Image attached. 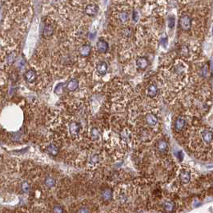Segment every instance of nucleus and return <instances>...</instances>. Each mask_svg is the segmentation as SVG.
Wrapping results in <instances>:
<instances>
[{
    "instance_id": "nucleus-1",
    "label": "nucleus",
    "mask_w": 213,
    "mask_h": 213,
    "mask_svg": "<svg viewBox=\"0 0 213 213\" xmlns=\"http://www.w3.org/2000/svg\"><path fill=\"white\" fill-rule=\"evenodd\" d=\"M179 25L182 30H188L192 27V19L189 15H183L179 20Z\"/></svg>"
},
{
    "instance_id": "nucleus-2",
    "label": "nucleus",
    "mask_w": 213,
    "mask_h": 213,
    "mask_svg": "<svg viewBox=\"0 0 213 213\" xmlns=\"http://www.w3.org/2000/svg\"><path fill=\"white\" fill-rule=\"evenodd\" d=\"M80 129H81V126L77 122H72L69 125V131H70V136L73 137H75L80 134Z\"/></svg>"
},
{
    "instance_id": "nucleus-3",
    "label": "nucleus",
    "mask_w": 213,
    "mask_h": 213,
    "mask_svg": "<svg viewBox=\"0 0 213 213\" xmlns=\"http://www.w3.org/2000/svg\"><path fill=\"white\" fill-rule=\"evenodd\" d=\"M96 47L99 53H106L109 49V45L108 42L104 39H99L96 43Z\"/></svg>"
},
{
    "instance_id": "nucleus-4",
    "label": "nucleus",
    "mask_w": 213,
    "mask_h": 213,
    "mask_svg": "<svg viewBox=\"0 0 213 213\" xmlns=\"http://www.w3.org/2000/svg\"><path fill=\"white\" fill-rule=\"evenodd\" d=\"M24 78H25V80H26L27 83H33L36 80V79H37V75H36V72H35V70L30 69V70H28L25 73Z\"/></svg>"
},
{
    "instance_id": "nucleus-5",
    "label": "nucleus",
    "mask_w": 213,
    "mask_h": 213,
    "mask_svg": "<svg viewBox=\"0 0 213 213\" xmlns=\"http://www.w3.org/2000/svg\"><path fill=\"white\" fill-rule=\"evenodd\" d=\"M99 11V7L95 4L87 5L85 8V13L89 16H95Z\"/></svg>"
},
{
    "instance_id": "nucleus-6",
    "label": "nucleus",
    "mask_w": 213,
    "mask_h": 213,
    "mask_svg": "<svg viewBox=\"0 0 213 213\" xmlns=\"http://www.w3.org/2000/svg\"><path fill=\"white\" fill-rule=\"evenodd\" d=\"M136 66L140 70H145L148 66V60L145 57H139L136 60Z\"/></svg>"
},
{
    "instance_id": "nucleus-7",
    "label": "nucleus",
    "mask_w": 213,
    "mask_h": 213,
    "mask_svg": "<svg viewBox=\"0 0 213 213\" xmlns=\"http://www.w3.org/2000/svg\"><path fill=\"white\" fill-rule=\"evenodd\" d=\"M201 136L204 143H207V144L211 143V141H212V131H208V130L203 131L201 133Z\"/></svg>"
},
{
    "instance_id": "nucleus-8",
    "label": "nucleus",
    "mask_w": 213,
    "mask_h": 213,
    "mask_svg": "<svg viewBox=\"0 0 213 213\" xmlns=\"http://www.w3.org/2000/svg\"><path fill=\"white\" fill-rule=\"evenodd\" d=\"M78 87H79V82L75 79H72V80H69L67 83V89L68 91H70V92L77 90Z\"/></svg>"
},
{
    "instance_id": "nucleus-9",
    "label": "nucleus",
    "mask_w": 213,
    "mask_h": 213,
    "mask_svg": "<svg viewBox=\"0 0 213 213\" xmlns=\"http://www.w3.org/2000/svg\"><path fill=\"white\" fill-rule=\"evenodd\" d=\"M185 125H186V121L183 118L179 117L176 119V122H175V129L176 131H181L184 128Z\"/></svg>"
},
{
    "instance_id": "nucleus-10",
    "label": "nucleus",
    "mask_w": 213,
    "mask_h": 213,
    "mask_svg": "<svg viewBox=\"0 0 213 213\" xmlns=\"http://www.w3.org/2000/svg\"><path fill=\"white\" fill-rule=\"evenodd\" d=\"M80 54L83 57L89 56L91 52V47L88 44L83 45L82 47L80 48Z\"/></svg>"
},
{
    "instance_id": "nucleus-11",
    "label": "nucleus",
    "mask_w": 213,
    "mask_h": 213,
    "mask_svg": "<svg viewBox=\"0 0 213 213\" xmlns=\"http://www.w3.org/2000/svg\"><path fill=\"white\" fill-rule=\"evenodd\" d=\"M108 70V63L104 62V61H102L100 63H99L98 66H97V70L98 72L101 75H104L107 74Z\"/></svg>"
},
{
    "instance_id": "nucleus-12",
    "label": "nucleus",
    "mask_w": 213,
    "mask_h": 213,
    "mask_svg": "<svg viewBox=\"0 0 213 213\" xmlns=\"http://www.w3.org/2000/svg\"><path fill=\"white\" fill-rule=\"evenodd\" d=\"M146 121L150 126H155L158 123V118L153 113H149L146 116Z\"/></svg>"
},
{
    "instance_id": "nucleus-13",
    "label": "nucleus",
    "mask_w": 213,
    "mask_h": 213,
    "mask_svg": "<svg viewBox=\"0 0 213 213\" xmlns=\"http://www.w3.org/2000/svg\"><path fill=\"white\" fill-rule=\"evenodd\" d=\"M158 94V87L155 84H152L148 87L147 90V95L150 98H154Z\"/></svg>"
},
{
    "instance_id": "nucleus-14",
    "label": "nucleus",
    "mask_w": 213,
    "mask_h": 213,
    "mask_svg": "<svg viewBox=\"0 0 213 213\" xmlns=\"http://www.w3.org/2000/svg\"><path fill=\"white\" fill-rule=\"evenodd\" d=\"M180 181L183 183H188L191 180V174L187 171H182L180 175Z\"/></svg>"
},
{
    "instance_id": "nucleus-15",
    "label": "nucleus",
    "mask_w": 213,
    "mask_h": 213,
    "mask_svg": "<svg viewBox=\"0 0 213 213\" xmlns=\"http://www.w3.org/2000/svg\"><path fill=\"white\" fill-rule=\"evenodd\" d=\"M54 33V28L52 25H46L43 28V31H42V35L43 37L48 38L51 37Z\"/></svg>"
},
{
    "instance_id": "nucleus-16",
    "label": "nucleus",
    "mask_w": 213,
    "mask_h": 213,
    "mask_svg": "<svg viewBox=\"0 0 213 213\" xmlns=\"http://www.w3.org/2000/svg\"><path fill=\"white\" fill-rule=\"evenodd\" d=\"M168 143L164 139H160L157 143V148H158L159 152L164 153L168 150Z\"/></svg>"
},
{
    "instance_id": "nucleus-17",
    "label": "nucleus",
    "mask_w": 213,
    "mask_h": 213,
    "mask_svg": "<svg viewBox=\"0 0 213 213\" xmlns=\"http://www.w3.org/2000/svg\"><path fill=\"white\" fill-rule=\"evenodd\" d=\"M101 195H102V198H103V200L109 201L111 199V197H112V192L109 188H107V189L103 190Z\"/></svg>"
},
{
    "instance_id": "nucleus-18",
    "label": "nucleus",
    "mask_w": 213,
    "mask_h": 213,
    "mask_svg": "<svg viewBox=\"0 0 213 213\" xmlns=\"http://www.w3.org/2000/svg\"><path fill=\"white\" fill-rule=\"evenodd\" d=\"M47 152L52 156H56L57 155L59 154V148L55 144H50L47 147Z\"/></svg>"
},
{
    "instance_id": "nucleus-19",
    "label": "nucleus",
    "mask_w": 213,
    "mask_h": 213,
    "mask_svg": "<svg viewBox=\"0 0 213 213\" xmlns=\"http://www.w3.org/2000/svg\"><path fill=\"white\" fill-rule=\"evenodd\" d=\"M164 210L168 212H171L175 208V204L171 201H166L164 203Z\"/></svg>"
},
{
    "instance_id": "nucleus-20",
    "label": "nucleus",
    "mask_w": 213,
    "mask_h": 213,
    "mask_svg": "<svg viewBox=\"0 0 213 213\" xmlns=\"http://www.w3.org/2000/svg\"><path fill=\"white\" fill-rule=\"evenodd\" d=\"M91 136L94 140H97L100 137V132L97 127H93L91 130Z\"/></svg>"
},
{
    "instance_id": "nucleus-21",
    "label": "nucleus",
    "mask_w": 213,
    "mask_h": 213,
    "mask_svg": "<svg viewBox=\"0 0 213 213\" xmlns=\"http://www.w3.org/2000/svg\"><path fill=\"white\" fill-rule=\"evenodd\" d=\"M45 185L47 186V187H53L55 185V180L53 177H51V176H47V178L45 179Z\"/></svg>"
},
{
    "instance_id": "nucleus-22",
    "label": "nucleus",
    "mask_w": 213,
    "mask_h": 213,
    "mask_svg": "<svg viewBox=\"0 0 213 213\" xmlns=\"http://www.w3.org/2000/svg\"><path fill=\"white\" fill-rule=\"evenodd\" d=\"M21 190L23 193H28L30 190V186L29 184V183L27 182V181H24V182L22 183Z\"/></svg>"
},
{
    "instance_id": "nucleus-23",
    "label": "nucleus",
    "mask_w": 213,
    "mask_h": 213,
    "mask_svg": "<svg viewBox=\"0 0 213 213\" xmlns=\"http://www.w3.org/2000/svg\"><path fill=\"white\" fill-rule=\"evenodd\" d=\"M128 14H127V12H122V13H120V14H119V19H120V21L121 22V23H125V22H127V19H128Z\"/></svg>"
},
{
    "instance_id": "nucleus-24",
    "label": "nucleus",
    "mask_w": 213,
    "mask_h": 213,
    "mask_svg": "<svg viewBox=\"0 0 213 213\" xmlns=\"http://www.w3.org/2000/svg\"><path fill=\"white\" fill-rule=\"evenodd\" d=\"M63 92V83H59V84L57 85L56 87H55V93L56 94V95H59V96H60V95H62Z\"/></svg>"
},
{
    "instance_id": "nucleus-25",
    "label": "nucleus",
    "mask_w": 213,
    "mask_h": 213,
    "mask_svg": "<svg viewBox=\"0 0 213 213\" xmlns=\"http://www.w3.org/2000/svg\"><path fill=\"white\" fill-rule=\"evenodd\" d=\"M20 138H21V133L20 132H14V133H13V135H12V140L13 141H19V139H20Z\"/></svg>"
},
{
    "instance_id": "nucleus-26",
    "label": "nucleus",
    "mask_w": 213,
    "mask_h": 213,
    "mask_svg": "<svg viewBox=\"0 0 213 213\" xmlns=\"http://www.w3.org/2000/svg\"><path fill=\"white\" fill-rule=\"evenodd\" d=\"M168 23L169 28H173L174 26H175V19L173 17H169Z\"/></svg>"
},
{
    "instance_id": "nucleus-27",
    "label": "nucleus",
    "mask_w": 213,
    "mask_h": 213,
    "mask_svg": "<svg viewBox=\"0 0 213 213\" xmlns=\"http://www.w3.org/2000/svg\"><path fill=\"white\" fill-rule=\"evenodd\" d=\"M99 162V156L97 155H95L91 158V164H97Z\"/></svg>"
},
{
    "instance_id": "nucleus-28",
    "label": "nucleus",
    "mask_w": 213,
    "mask_h": 213,
    "mask_svg": "<svg viewBox=\"0 0 213 213\" xmlns=\"http://www.w3.org/2000/svg\"><path fill=\"white\" fill-rule=\"evenodd\" d=\"M202 72L204 76H207L208 75V66H204V67L202 68Z\"/></svg>"
},
{
    "instance_id": "nucleus-29",
    "label": "nucleus",
    "mask_w": 213,
    "mask_h": 213,
    "mask_svg": "<svg viewBox=\"0 0 213 213\" xmlns=\"http://www.w3.org/2000/svg\"><path fill=\"white\" fill-rule=\"evenodd\" d=\"M14 59H15V54L14 53H11L8 56V61H9V63H12V62H14Z\"/></svg>"
},
{
    "instance_id": "nucleus-30",
    "label": "nucleus",
    "mask_w": 213,
    "mask_h": 213,
    "mask_svg": "<svg viewBox=\"0 0 213 213\" xmlns=\"http://www.w3.org/2000/svg\"><path fill=\"white\" fill-rule=\"evenodd\" d=\"M53 211H54V212L60 213V212H63V211H64V210H63L62 208H60V207H55Z\"/></svg>"
},
{
    "instance_id": "nucleus-31",
    "label": "nucleus",
    "mask_w": 213,
    "mask_h": 213,
    "mask_svg": "<svg viewBox=\"0 0 213 213\" xmlns=\"http://www.w3.org/2000/svg\"><path fill=\"white\" fill-rule=\"evenodd\" d=\"M96 37V31H94V32H91L88 35V38H89L91 40H92V39H94Z\"/></svg>"
},
{
    "instance_id": "nucleus-32",
    "label": "nucleus",
    "mask_w": 213,
    "mask_h": 213,
    "mask_svg": "<svg viewBox=\"0 0 213 213\" xmlns=\"http://www.w3.org/2000/svg\"><path fill=\"white\" fill-rule=\"evenodd\" d=\"M138 18H139V15H138V13L136 11H134L133 14H132V19H134V21H137L138 20Z\"/></svg>"
},
{
    "instance_id": "nucleus-33",
    "label": "nucleus",
    "mask_w": 213,
    "mask_h": 213,
    "mask_svg": "<svg viewBox=\"0 0 213 213\" xmlns=\"http://www.w3.org/2000/svg\"><path fill=\"white\" fill-rule=\"evenodd\" d=\"M131 29H129V28H127L126 30H124V35H126V36H130L131 35Z\"/></svg>"
},
{
    "instance_id": "nucleus-34",
    "label": "nucleus",
    "mask_w": 213,
    "mask_h": 213,
    "mask_svg": "<svg viewBox=\"0 0 213 213\" xmlns=\"http://www.w3.org/2000/svg\"><path fill=\"white\" fill-rule=\"evenodd\" d=\"M79 212H89V210H87V208L86 209H80L79 210Z\"/></svg>"
},
{
    "instance_id": "nucleus-35",
    "label": "nucleus",
    "mask_w": 213,
    "mask_h": 213,
    "mask_svg": "<svg viewBox=\"0 0 213 213\" xmlns=\"http://www.w3.org/2000/svg\"><path fill=\"white\" fill-rule=\"evenodd\" d=\"M167 42H168V39H167V38H164V39L162 40V43H164V46L167 44Z\"/></svg>"
}]
</instances>
